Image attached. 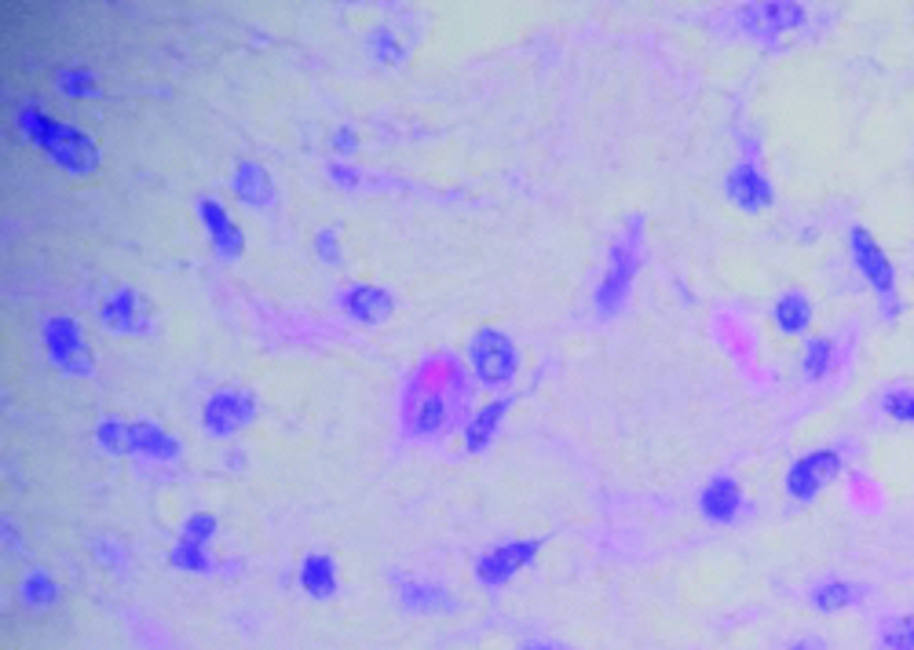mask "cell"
Returning <instances> with one entry per match:
<instances>
[{
	"label": "cell",
	"mask_w": 914,
	"mask_h": 650,
	"mask_svg": "<svg viewBox=\"0 0 914 650\" xmlns=\"http://www.w3.org/2000/svg\"><path fill=\"white\" fill-rule=\"evenodd\" d=\"M772 318H776V325H779V329H783L787 336L805 333L809 325H812V304H809V296H805V293H783V296L776 300Z\"/></svg>",
	"instance_id": "16"
},
{
	"label": "cell",
	"mask_w": 914,
	"mask_h": 650,
	"mask_svg": "<svg viewBox=\"0 0 914 650\" xmlns=\"http://www.w3.org/2000/svg\"><path fill=\"white\" fill-rule=\"evenodd\" d=\"M831 366H834V344L831 340H812L805 347V373H809V380L827 377Z\"/></svg>",
	"instance_id": "24"
},
{
	"label": "cell",
	"mask_w": 914,
	"mask_h": 650,
	"mask_svg": "<svg viewBox=\"0 0 914 650\" xmlns=\"http://www.w3.org/2000/svg\"><path fill=\"white\" fill-rule=\"evenodd\" d=\"M198 212H202V223H205V231H209V238H213L216 245V253L220 256H238L242 253V231L234 227V220H231V212L220 205L216 198H202L198 201Z\"/></svg>",
	"instance_id": "12"
},
{
	"label": "cell",
	"mask_w": 914,
	"mask_h": 650,
	"mask_svg": "<svg viewBox=\"0 0 914 650\" xmlns=\"http://www.w3.org/2000/svg\"><path fill=\"white\" fill-rule=\"evenodd\" d=\"M99 442L107 446V450H129V424H121V421H103L99 424Z\"/></svg>",
	"instance_id": "27"
},
{
	"label": "cell",
	"mask_w": 914,
	"mask_h": 650,
	"mask_svg": "<svg viewBox=\"0 0 914 650\" xmlns=\"http://www.w3.org/2000/svg\"><path fill=\"white\" fill-rule=\"evenodd\" d=\"M860 599V589L849 585V581H827V585H820L812 592V603H816V610H845L852 607V603Z\"/></svg>",
	"instance_id": "20"
},
{
	"label": "cell",
	"mask_w": 914,
	"mask_h": 650,
	"mask_svg": "<svg viewBox=\"0 0 914 650\" xmlns=\"http://www.w3.org/2000/svg\"><path fill=\"white\" fill-rule=\"evenodd\" d=\"M333 143H337V147H341V154H352V150H355V136H352L348 128H341L337 136H333Z\"/></svg>",
	"instance_id": "29"
},
{
	"label": "cell",
	"mask_w": 914,
	"mask_h": 650,
	"mask_svg": "<svg viewBox=\"0 0 914 650\" xmlns=\"http://www.w3.org/2000/svg\"><path fill=\"white\" fill-rule=\"evenodd\" d=\"M129 450L147 453V457H176V439L165 435L158 424L136 421V424H129Z\"/></svg>",
	"instance_id": "17"
},
{
	"label": "cell",
	"mask_w": 914,
	"mask_h": 650,
	"mask_svg": "<svg viewBox=\"0 0 914 650\" xmlns=\"http://www.w3.org/2000/svg\"><path fill=\"white\" fill-rule=\"evenodd\" d=\"M882 410H885L893 421L914 424V391H911V388H896V391H889V395L882 399Z\"/></svg>",
	"instance_id": "26"
},
{
	"label": "cell",
	"mask_w": 914,
	"mask_h": 650,
	"mask_svg": "<svg viewBox=\"0 0 914 650\" xmlns=\"http://www.w3.org/2000/svg\"><path fill=\"white\" fill-rule=\"evenodd\" d=\"M739 504H743V493H739V486H735L732 475H717L706 490H702V512H706L710 519H717V523L735 519Z\"/></svg>",
	"instance_id": "15"
},
{
	"label": "cell",
	"mask_w": 914,
	"mask_h": 650,
	"mask_svg": "<svg viewBox=\"0 0 914 650\" xmlns=\"http://www.w3.org/2000/svg\"><path fill=\"white\" fill-rule=\"evenodd\" d=\"M728 198L743 212H761L765 205H772V183H768V179L757 172L750 161L735 165L728 172Z\"/></svg>",
	"instance_id": "11"
},
{
	"label": "cell",
	"mask_w": 914,
	"mask_h": 650,
	"mask_svg": "<svg viewBox=\"0 0 914 650\" xmlns=\"http://www.w3.org/2000/svg\"><path fill=\"white\" fill-rule=\"evenodd\" d=\"M22 599H26L30 607H48V603L59 599V589H55V581L44 574V570H33L26 578V585H22Z\"/></svg>",
	"instance_id": "23"
},
{
	"label": "cell",
	"mask_w": 914,
	"mask_h": 650,
	"mask_svg": "<svg viewBox=\"0 0 914 650\" xmlns=\"http://www.w3.org/2000/svg\"><path fill=\"white\" fill-rule=\"evenodd\" d=\"M333 242H337L333 234H326V231L319 234V253H322V260H337V245H333Z\"/></svg>",
	"instance_id": "28"
},
{
	"label": "cell",
	"mask_w": 914,
	"mask_h": 650,
	"mask_svg": "<svg viewBox=\"0 0 914 650\" xmlns=\"http://www.w3.org/2000/svg\"><path fill=\"white\" fill-rule=\"evenodd\" d=\"M841 472V457L838 450H816L805 453L798 464H790L787 472V493L798 501H816V493Z\"/></svg>",
	"instance_id": "6"
},
{
	"label": "cell",
	"mask_w": 914,
	"mask_h": 650,
	"mask_svg": "<svg viewBox=\"0 0 914 650\" xmlns=\"http://www.w3.org/2000/svg\"><path fill=\"white\" fill-rule=\"evenodd\" d=\"M534 556H538V541H509V545H501V548H494V552H487L483 559H479L476 574H479L483 585H505V581L516 578Z\"/></svg>",
	"instance_id": "8"
},
{
	"label": "cell",
	"mask_w": 914,
	"mask_h": 650,
	"mask_svg": "<svg viewBox=\"0 0 914 650\" xmlns=\"http://www.w3.org/2000/svg\"><path fill=\"white\" fill-rule=\"evenodd\" d=\"M447 395L443 391H421L417 395V410H414V432L428 435L443 428V421H447Z\"/></svg>",
	"instance_id": "19"
},
{
	"label": "cell",
	"mask_w": 914,
	"mask_h": 650,
	"mask_svg": "<svg viewBox=\"0 0 914 650\" xmlns=\"http://www.w3.org/2000/svg\"><path fill=\"white\" fill-rule=\"evenodd\" d=\"M849 249H852V264L867 282L874 285V293L882 296V311L885 304H896V271L893 260L885 256L882 245L874 242V234L867 227H852L849 231Z\"/></svg>",
	"instance_id": "3"
},
{
	"label": "cell",
	"mask_w": 914,
	"mask_h": 650,
	"mask_svg": "<svg viewBox=\"0 0 914 650\" xmlns=\"http://www.w3.org/2000/svg\"><path fill=\"white\" fill-rule=\"evenodd\" d=\"M637 264H640V242L637 234H626V238H618V245L611 249V264H608V274L604 282H600V293H597V304L604 315H611L615 307L626 304L629 296V282L633 274H637Z\"/></svg>",
	"instance_id": "4"
},
{
	"label": "cell",
	"mask_w": 914,
	"mask_h": 650,
	"mask_svg": "<svg viewBox=\"0 0 914 650\" xmlns=\"http://www.w3.org/2000/svg\"><path fill=\"white\" fill-rule=\"evenodd\" d=\"M805 22V8L790 4V0H768V4H746L739 15V26L757 41H772L779 33L798 30Z\"/></svg>",
	"instance_id": "7"
},
{
	"label": "cell",
	"mask_w": 914,
	"mask_h": 650,
	"mask_svg": "<svg viewBox=\"0 0 914 650\" xmlns=\"http://www.w3.org/2000/svg\"><path fill=\"white\" fill-rule=\"evenodd\" d=\"M249 417H253V399L245 391H216L205 402V432L213 435L238 432L242 424H249Z\"/></svg>",
	"instance_id": "9"
},
{
	"label": "cell",
	"mask_w": 914,
	"mask_h": 650,
	"mask_svg": "<svg viewBox=\"0 0 914 650\" xmlns=\"http://www.w3.org/2000/svg\"><path fill=\"white\" fill-rule=\"evenodd\" d=\"M234 194H238L242 205L249 209H267L275 201V187L271 179L260 165H238V172H234Z\"/></svg>",
	"instance_id": "14"
},
{
	"label": "cell",
	"mask_w": 914,
	"mask_h": 650,
	"mask_svg": "<svg viewBox=\"0 0 914 650\" xmlns=\"http://www.w3.org/2000/svg\"><path fill=\"white\" fill-rule=\"evenodd\" d=\"M882 650H914V614H900V618H889L882 625V636H878Z\"/></svg>",
	"instance_id": "21"
},
{
	"label": "cell",
	"mask_w": 914,
	"mask_h": 650,
	"mask_svg": "<svg viewBox=\"0 0 914 650\" xmlns=\"http://www.w3.org/2000/svg\"><path fill=\"white\" fill-rule=\"evenodd\" d=\"M341 304H344V311H348L355 322H363V325H381L388 315H392V296H388L384 289H377V285H352V289H344Z\"/></svg>",
	"instance_id": "13"
},
{
	"label": "cell",
	"mask_w": 914,
	"mask_h": 650,
	"mask_svg": "<svg viewBox=\"0 0 914 650\" xmlns=\"http://www.w3.org/2000/svg\"><path fill=\"white\" fill-rule=\"evenodd\" d=\"M59 88H63L66 96H74V99L99 96V81H96L92 70H63L59 74Z\"/></svg>",
	"instance_id": "25"
},
{
	"label": "cell",
	"mask_w": 914,
	"mask_h": 650,
	"mask_svg": "<svg viewBox=\"0 0 914 650\" xmlns=\"http://www.w3.org/2000/svg\"><path fill=\"white\" fill-rule=\"evenodd\" d=\"M300 581H304L308 592H315V596H330L333 592V563L322 556H311L304 570H300Z\"/></svg>",
	"instance_id": "22"
},
{
	"label": "cell",
	"mask_w": 914,
	"mask_h": 650,
	"mask_svg": "<svg viewBox=\"0 0 914 650\" xmlns=\"http://www.w3.org/2000/svg\"><path fill=\"white\" fill-rule=\"evenodd\" d=\"M523 650H567V647H556V643H527Z\"/></svg>",
	"instance_id": "31"
},
{
	"label": "cell",
	"mask_w": 914,
	"mask_h": 650,
	"mask_svg": "<svg viewBox=\"0 0 914 650\" xmlns=\"http://www.w3.org/2000/svg\"><path fill=\"white\" fill-rule=\"evenodd\" d=\"M44 344H48L52 362L59 369H66V373H92L81 325H77L74 318H48L44 322Z\"/></svg>",
	"instance_id": "5"
},
{
	"label": "cell",
	"mask_w": 914,
	"mask_h": 650,
	"mask_svg": "<svg viewBox=\"0 0 914 650\" xmlns=\"http://www.w3.org/2000/svg\"><path fill=\"white\" fill-rule=\"evenodd\" d=\"M19 128L33 147H41L55 165L66 168V172L85 176V172H96L99 168V147L96 143L88 139L81 128L63 125V121L48 117L37 103L19 110Z\"/></svg>",
	"instance_id": "1"
},
{
	"label": "cell",
	"mask_w": 914,
	"mask_h": 650,
	"mask_svg": "<svg viewBox=\"0 0 914 650\" xmlns=\"http://www.w3.org/2000/svg\"><path fill=\"white\" fill-rule=\"evenodd\" d=\"M790 650H823V640H798Z\"/></svg>",
	"instance_id": "30"
},
{
	"label": "cell",
	"mask_w": 914,
	"mask_h": 650,
	"mask_svg": "<svg viewBox=\"0 0 914 650\" xmlns=\"http://www.w3.org/2000/svg\"><path fill=\"white\" fill-rule=\"evenodd\" d=\"M99 318H103L110 333H147V325H151L147 304H143V296L132 293V289H118V293L99 307Z\"/></svg>",
	"instance_id": "10"
},
{
	"label": "cell",
	"mask_w": 914,
	"mask_h": 650,
	"mask_svg": "<svg viewBox=\"0 0 914 650\" xmlns=\"http://www.w3.org/2000/svg\"><path fill=\"white\" fill-rule=\"evenodd\" d=\"M468 362H472V373L483 388H509L520 373L516 344L501 329H494V325H483V329L472 333V340H468Z\"/></svg>",
	"instance_id": "2"
},
{
	"label": "cell",
	"mask_w": 914,
	"mask_h": 650,
	"mask_svg": "<svg viewBox=\"0 0 914 650\" xmlns=\"http://www.w3.org/2000/svg\"><path fill=\"white\" fill-rule=\"evenodd\" d=\"M509 406H512L509 399L505 402H490V406H483L472 421H468V428H465V446H468V450H483V446L494 439L498 424L509 413Z\"/></svg>",
	"instance_id": "18"
}]
</instances>
